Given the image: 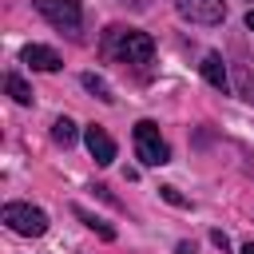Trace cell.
I'll return each instance as SVG.
<instances>
[{
  "mask_svg": "<svg viewBox=\"0 0 254 254\" xmlns=\"http://www.w3.org/2000/svg\"><path fill=\"white\" fill-rule=\"evenodd\" d=\"M159 194H163V198H167L171 206H190V202H187V198H183V194H179L175 187H159Z\"/></svg>",
  "mask_w": 254,
  "mask_h": 254,
  "instance_id": "13",
  "label": "cell"
},
{
  "mask_svg": "<svg viewBox=\"0 0 254 254\" xmlns=\"http://www.w3.org/2000/svg\"><path fill=\"white\" fill-rule=\"evenodd\" d=\"M20 60H24L32 71H60V67H64V60H60L48 44H28V48L20 52Z\"/></svg>",
  "mask_w": 254,
  "mask_h": 254,
  "instance_id": "7",
  "label": "cell"
},
{
  "mask_svg": "<svg viewBox=\"0 0 254 254\" xmlns=\"http://www.w3.org/2000/svg\"><path fill=\"white\" fill-rule=\"evenodd\" d=\"M119 4H131V8H135V12H143V8H147V4H151V0H119Z\"/></svg>",
  "mask_w": 254,
  "mask_h": 254,
  "instance_id": "16",
  "label": "cell"
},
{
  "mask_svg": "<svg viewBox=\"0 0 254 254\" xmlns=\"http://www.w3.org/2000/svg\"><path fill=\"white\" fill-rule=\"evenodd\" d=\"M99 52L107 60H119V64H131V67H143L155 60V40L139 28H123V24H111L99 40Z\"/></svg>",
  "mask_w": 254,
  "mask_h": 254,
  "instance_id": "1",
  "label": "cell"
},
{
  "mask_svg": "<svg viewBox=\"0 0 254 254\" xmlns=\"http://www.w3.org/2000/svg\"><path fill=\"white\" fill-rule=\"evenodd\" d=\"M202 79H206L214 91H226L230 75H226V64H222V56H218V52H206V56H202Z\"/></svg>",
  "mask_w": 254,
  "mask_h": 254,
  "instance_id": "8",
  "label": "cell"
},
{
  "mask_svg": "<svg viewBox=\"0 0 254 254\" xmlns=\"http://www.w3.org/2000/svg\"><path fill=\"white\" fill-rule=\"evenodd\" d=\"M242 254H254V242H246V246H242Z\"/></svg>",
  "mask_w": 254,
  "mask_h": 254,
  "instance_id": "18",
  "label": "cell"
},
{
  "mask_svg": "<svg viewBox=\"0 0 254 254\" xmlns=\"http://www.w3.org/2000/svg\"><path fill=\"white\" fill-rule=\"evenodd\" d=\"M36 12H40L52 28L67 32V36H75L79 24H83V4H79V0H36Z\"/></svg>",
  "mask_w": 254,
  "mask_h": 254,
  "instance_id": "4",
  "label": "cell"
},
{
  "mask_svg": "<svg viewBox=\"0 0 254 254\" xmlns=\"http://www.w3.org/2000/svg\"><path fill=\"white\" fill-rule=\"evenodd\" d=\"M4 87H8V95H12L16 103H24V107L32 103V87L24 83V75H16V71H8V75H4Z\"/></svg>",
  "mask_w": 254,
  "mask_h": 254,
  "instance_id": "10",
  "label": "cell"
},
{
  "mask_svg": "<svg viewBox=\"0 0 254 254\" xmlns=\"http://www.w3.org/2000/svg\"><path fill=\"white\" fill-rule=\"evenodd\" d=\"M52 139L64 143V147H71V143H75V123H71L67 115H60V119L52 123Z\"/></svg>",
  "mask_w": 254,
  "mask_h": 254,
  "instance_id": "12",
  "label": "cell"
},
{
  "mask_svg": "<svg viewBox=\"0 0 254 254\" xmlns=\"http://www.w3.org/2000/svg\"><path fill=\"white\" fill-rule=\"evenodd\" d=\"M179 16L198 24V28H214L226 20V0H175Z\"/></svg>",
  "mask_w": 254,
  "mask_h": 254,
  "instance_id": "5",
  "label": "cell"
},
{
  "mask_svg": "<svg viewBox=\"0 0 254 254\" xmlns=\"http://www.w3.org/2000/svg\"><path fill=\"white\" fill-rule=\"evenodd\" d=\"M238 91L254 103V75H250V71H242V75H238Z\"/></svg>",
  "mask_w": 254,
  "mask_h": 254,
  "instance_id": "14",
  "label": "cell"
},
{
  "mask_svg": "<svg viewBox=\"0 0 254 254\" xmlns=\"http://www.w3.org/2000/svg\"><path fill=\"white\" fill-rule=\"evenodd\" d=\"M0 218H4V226L12 234H24V238H40L48 230V214L40 206H32V202H8L0 210Z\"/></svg>",
  "mask_w": 254,
  "mask_h": 254,
  "instance_id": "3",
  "label": "cell"
},
{
  "mask_svg": "<svg viewBox=\"0 0 254 254\" xmlns=\"http://www.w3.org/2000/svg\"><path fill=\"white\" fill-rule=\"evenodd\" d=\"M83 87L99 99V103H115V95H111V87H107V79L103 75H95V71H83Z\"/></svg>",
  "mask_w": 254,
  "mask_h": 254,
  "instance_id": "11",
  "label": "cell"
},
{
  "mask_svg": "<svg viewBox=\"0 0 254 254\" xmlns=\"http://www.w3.org/2000/svg\"><path fill=\"white\" fill-rule=\"evenodd\" d=\"M246 28H250V32H254V8H250V12H246Z\"/></svg>",
  "mask_w": 254,
  "mask_h": 254,
  "instance_id": "17",
  "label": "cell"
},
{
  "mask_svg": "<svg viewBox=\"0 0 254 254\" xmlns=\"http://www.w3.org/2000/svg\"><path fill=\"white\" fill-rule=\"evenodd\" d=\"M83 143H87V151H91V159H95L99 167H111V163H115V139L107 135V127H99V123H87V131H83Z\"/></svg>",
  "mask_w": 254,
  "mask_h": 254,
  "instance_id": "6",
  "label": "cell"
},
{
  "mask_svg": "<svg viewBox=\"0 0 254 254\" xmlns=\"http://www.w3.org/2000/svg\"><path fill=\"white\" fill-rule=\"evenodd\" d=\"M71 214H75V218H79V222H83V226H87V230H95V234H99V238H103V242H111V238H115V226H107V222H103V218H95V214H91V210H83V206H79V202H75V206H71Z\"/></svg>",
  "mask_w": 254,
  "mask_h": 254,
  "instance_id": "9",
  "label": "cell"
},
{
  "mask_svg": "<svg viewBox=\"0 0 254 254\" xmlns=\"http://www.w3.org/2000/svg\"><path fill=\"white\" fill-rule=\"evenodd\" d=\"M210 242H214V246H218V250H226V246H230V238H226V234H222V230H210Z\"/></svg>",
  "mask_w": 254,
  "mask_h": 254,
  "instance_id": "15",
  "label": "cell"
},
{
  "mask_svg": "<svg viewBox=\"0 0 254 254\" xmlns=\"http://www.w3.org/2000/svg\"><path fill=\"white\" fill-rule=\"evenodd\" d=\"M131 143H135V155H139L143 167H163V163H171V147H167V139L159 135V127H155L151 119H139V123H135Z\"/></svg>",
  "mask_w": 254,
  "mask_h": 254,
  "instance_id": "2",
  "label": "cell"
}]
</instances>
